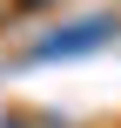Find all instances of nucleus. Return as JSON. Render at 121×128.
Here are the masks:
<instances>
[{
  "label": "nucleus",
  "instance_id": "nucleus-1",
  "mask_svg": "<svg viewBox=\"0 0 121 128\" xmlns=\"http://www.w3.org/2000/svg\"><path fill=\"white\" fill-rule=\"evenodd\" d=\"M101 40H108V20H88V27H74L67 40H47L40 54H81V47H101Z\"/></svg>",
  "mask_w": 121,
  "mask_h": 128
}]
</instances>
